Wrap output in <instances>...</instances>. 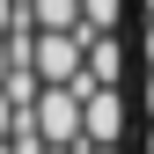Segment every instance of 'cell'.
Returning <instances> with one entry per match:
<instances>
[{
    "label": "cell",
    "instance_id": "cell-1",
    "mask_svg": "<svg viewBox=\"0 0 154 154\" xmlns=\"http://www.w3.org/2000/svg\"><path fill=\"white\" fill-rule=\"evenodd\" d=\"M73 88H81V147H125V125H132L125 88H95V81H73Z\"/></svg>",
    "mask_w": 154,
    "mask_h": 154
},
{
    "label": "cell",
    "instance_id": "cell-10",
    "mask_svg": "<svg viewBox=\"0 0 154 154\" xmlns=\"http://www.w3.org/2000/svg\"><path fill=\"white\" fill-rule=\"evenodd\" d=\"M140 15H147V22H154V0H140Z\"/></svg>",
    "mask_w": 154,
    "mask_h": 154
},
{
    "label": "cell",
    "instance_id": "cell-13",
    "mask_svg": "<svg viewBox=\"0 0 154 154\" xmlns=\"http://www.w3.org/2000/svg\"><path fill=\"white\" fill-rule=\"evenodd\" d=\"M0 154H15V147H0Z\"/></svg>",
    "mask_w": 154,
    "mask_h": 154
},
{
    "label": "cell",
    "instance_id": "cell-2",
    "mask_svg": "<svg viewBox=\"0 0 154 154\" xmlns=\"http://www.w3.org/2000/svg\"><path fill=\"white\" fill-rule=\"evenodd\" d=\"M29 118L44 147H81V88H44L29 103Z\"/></svg>",
    "mask_w": 154,
    "mask_h": 154
},
{
    "label": "cell",
    "instance_id": "cell-9",
    "mask_svg": "<svg viewBox=\"0 0 154 154\" xmlns=\"http://www.w3.org/2000/svg\"><path fill=\"white\" fill-rule=\"evenodd\" d=\"M44 154H88V147H44Z\"/></svg>",
    "mask_w": 154,
    "mask_h": 154
},
{
    "label": "cell",
    "instance_id": "cell-3",
    "mask_svg": "<svg viewBox=\"0 0 154 154\" xmlns=\"http://www.w3.org/2000/svg\"><path fill=\"white\" fill-rule=\"evenodd\" d=\"M125 37H88V66H81V81H95V88H125Z\"/></svg>",
    "mask_w": 154,
    "mask_h": 154
},
{
    "label": "cell",
    "instance_id": "cell-5",
    "mask_svg": "<svg viewBox=\"0 0 154 154\" xmlns=\"http://www.w3.org/2000/svg\"><path fill=\"white\" fill-rule=\"evenodd\" d=\"M37 29H81V0H29Z\"/></svg>",
    "mask_w": 154,
    "mask_h": 154
},
{
    "label": "cell",
    "instance_id": "cell-4",
    "mask_svg": "<svg viewBox=\"0 0 154 154\" xmlns=\"http://www.w3.org/2000/svg\"><path fill=\"white\" fill-rule=\"evenodd\" d=\"M125 0H81V37H118Z\"/></svg>",
    "mask_w": 154,
    "mask_h": 154
},
{
    "label": "cell",
    "instance_id": "cell-11",
    "mask_svg": "<svg viewBox=\"0 0 154 154\" xmlns=\"http://www.w3.org/2000/svg\"><path fill=\"white\" fill-rule=\"evenodd\" d=\"M88 154H125V147H88Z\"/></svg>",
    "mask_w": 154,
    "mask_h": 154
},
{
    "label": "cell",
    "instance_id": "cell-7",
    "mask_svg": "<svg viewBox=\"0 0 154 154\" xmlns=\"http://www.w3.org/2000/svg\"><path fill=\"white\" fill-rule=\"evenodd\" d=\"M140 110H147V125H154V73L140 81Z\"/></svg>",
    "mask_w": 154,
    "mask_h": 154
},
{
    "label": "cell",
    "instance_id": "cell-12",
    "mask_svg": "<svg viewBox=\"0 0 154 154\" xmlns=\"http://www.w3.org/2000/svg\"><path fill=\"white\" fill-rule=\"evenodd\" d=\"M147 154H154V125H147Z\"/></svg>",
    "mask_w": 154,
    "mask_h": 154
},
{
    "label": "cell",
    "instance_id": "cell-6",
    "mask_svg": "<svg viewBox=\"0 0 154 154\" xmlns=\"http://www.w3.org/2000/svg\"><path fill=\"white\" fill-rule=\"evenodd\" d=\"M15 125H22V103H15V95H8V88H0V147H8V140H15Z\"/></svg>",
    "mask_w": 154,
    "mask_h": 154
},
{
    "label": "cell",
    "instance_id": "cell-8",
    "mask_svg": "<svg viewBox=\"0 0 154 154\" xmlns=\"http://www.w3.org/2000/svg\"><path fill=\"white\" fill-rule=\"evenodd\" d=\"M8 73H15V51H8V37H0V88H8Z\"/></svg>",
    "mask_w": 154,
    "mask_h": 154
}]
</instances>
